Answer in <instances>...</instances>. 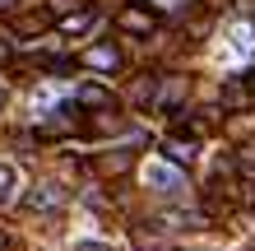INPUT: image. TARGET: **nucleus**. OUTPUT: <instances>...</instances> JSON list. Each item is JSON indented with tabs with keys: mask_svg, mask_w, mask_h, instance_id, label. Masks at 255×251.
Wrapping results in <instances>:
<instances>
[{
	"mask_svg": "<svg viewBox=\"0 0 255 251\" xmlns=\"http://www.w3.org/2000/svg\"><path fill=\"white\" fill-rule=\"evenodd\" d=\"M190 98V79L186 75H167V79H158V88H153V102H148V107L153 112H181V102Z\"/></svg>",
	"mask_w": 255,
	"mask_h": 251,
	"instance_id": "nucleus-1",
	"label": "nucleus"
},
{
	"mask_svg": "<svg viewBox=\"0 0 255 251\" xmlns=\"http://www.w3.org/2000/svg\"><path fill=\"white\" fill-rule=\"evenodd\" d=\"M65 200H70V191H65L61 182H37V186L23 196V210H28V214H51V210H61Z\"/></svg>",
	"mask_w": 255,
	"mask_h": 251,
	"instance_id": "nucleus-2",
	"label": "nucleus"
},
{
	"mask_svg": "<svg viewBox=\"0 0 255 251\" xmlns=\"http://www.w3.org/2000/svg\"><path fill=\"white\" fill-rule=\"evenodd\" d=\"M74 130H79V107H56V112H47L37 121V135L42 140H65V135H74Z\"/></svg>",
	"mask_w": 255,
	"mask_h": 251,
	"instance_id": "nucleus-3",
	"label": "nucleus"
},
{
	"mask_svg": "<svg viewBox=\"0 0 255 251\" xmlns=\"http://www.w3.org/2000/svg\"><path fill=\"white\" fill-rule=\"evenodd\" d=\"M116 28L130 33V37H153V33H158V19H153L144 5H126L121 14H116Z\"/></svg>",
	"mask_w": 255,
	"mask_h": 251,
	"instance_id": "nucleus-4",
	"label": "nucleus"
},
{
	"mask_svg": "<svg viewBox=\"0 0 255 251\" xmlns=\"http://www.w3.org/2000/svg\"><path fill=\"white\" fill-rule=\"evenodd\" d=\"M93 23H98V5H79L70 14H56V33L61 37H84Z\"/></svg>",
	"mask_w": 255,
	"mask_h": 251,
	"instance_id": "nucleus-5",
	"label": "nucleus"
},
{
	"mask_svg": "<svg viewBox=\"0 0 255 251\" xmlns=\"http://www.w3.org/2000/svg\"><path fill=\"white\" fill-rule=\"evenodd\" d=\"M74 107L79 112H112L116 107V98H112V88L107 84H79V93H74Z\"/></svg>",
	"mask_w": 255,
	"mask_h": 251,
	"instance_id": "nucleus-6",
	"label": "nucleus"
},
{
	"mask_svg": "<svg viewBox=\"0 0 255 251\" xmlns=\"http://www.w3.org/2000/svg\"><path fill=\"white\" fill-rule=\"evenodd\" d=\"M79 61L88 65V70H102V75H116L121 70V47H112V42H93Z\"/></svg>",
	"mask_w": 255,
	"mask_h": 251,
	"instance_id": "nucleus-7",
	"label": "nucleus"
},
{
	"mask_svg": "<svg viewBox=\"0 0 255 251\" xmlns=\"http://www.w3.org/2000/svg\"><path fill=\"white\" fill-rule=\"evenodd\" d=\"M148 186H153L158 196H181V191H186V172L167 168V163H153V168H148Z\"/></svg>",
	"mask_w": 255,
	"mask_h": 251,
	"instance_id": "nucleus-8",
	"label": "nucleus"
},
{
	"mask_svg": "<svg viewBox=\"0 0 255 251\" xmlns=\"http://www.w3.org/2000/svg\"><path fill=\"white\" fill-rule=\"evenodd\" d=\"M195 154H200V140H186V135H167L162 140V158H167L172 168H190Z\"/></svg>",
	"mask_w": 255,
	"mask_h": 251,
	"instance_id": "nucleus-9",
	"label": "nucleus"
},
{
	"mask_svg": "<svg viewBox=\"0 0 255 251\" xmlns=\"http://www.w3.org/2000/svg\"><path fill=\"white\" fill-rule=\"evenodd\" d=\"M47 28H56L51 9H33V14H19V19H14V33H19V37H42Z\"/></svg>",
	"mask_w": 255,
	"mask_h": 251,
	"instance_id": "nucleus-10",
	"label": "nucleus"
},
{
	"mask_svg": "<svg viewBox=\"0 0 255 251\" xmlns=\"http://www.w3.org/2000/svg\"><path fill=\"white\" fill-rule=\"evenodd\" d=\"M130 163H134V154H130V149H107V154H98V158H93V172L116 177V172H126Z\"/></svg>",
	"mask_w": 255,
	"mask_h": 251,
	"instance_id": "nucleus-11",
	"label": "nucleus"
},
{
	"mask_svg": "<svg viewBox=\"0 0 255 251\" xmlns=\"http://www.w3.org/2000/svg\"><path fill=\"white\" fill-rule=\"evenodd\" d=\"M190 5L195 0H148V14H153V19H181Z\"/></svg>",
	"mask_w": 255,
	"mask_h": 251,
	"instance_id": "nucleus-12",
	"label": "nucleus"
},
{
	"mask_svg": "<svg viewBox=\"0 0 255 251\" xmlns=\"http://www.w3.org/2000/svg\"><path fill=\"white\" fill-rule=\"evenodd\" d=\"M251 98H255V93H251V84H246V79H242V84L232 79L228 88H223V102H228V107H246Z\"/></svg>",
	"mask_w": 255,
	"mask_h": 251,
	"instance_id": "nucleus-13",
	"label": "nucleus"
},
{
	"mask_svg": "<svg viewBox=\"0 0 255 251\" xmlns=\"http://www.w3.org/2000/svg\"><path fill=\"white\" fill-rule=\"evenodd\" d=\"M9 196H14V168L0 163V205H9Z\"/></svg>",
	"mask_w": 255,
	"mask_h": 251,
	"instance_id": "nucleus-14",
	"label": "nucleus"
},
{
	"mask_svg": "<svg viewBox=\"0 0 255 251\" xmlns=\"http://www.w3.org/2000/svg\"><path fill=\"white\" fill-rule=\"evenodd\" d=\"M237 168H242V172H255V144H251V149H242V154H237Z\"/></svg>",
	"mask_w": 255,
	"mask_h": 251,
	"instance_id": "nucleus-15",
	"label": "nucleus"
},
{
	"mask_svg": "<svg viewBox=\"0 0 255 251\" xmlns=\"http://www.w3.org/2000/svg\"><path fill=\"white\" fill-rule=\"evenodd\" d=\"M237 14H246V19H251V14H255V0H237Z\"/></svg>",
	"mask_w": 255,
	"mask_h": 251,
	"instance_id": "nucleus-16",
	"label": "nucleus"
},
{
	"mask_svg": "<svg viewBox=\"0 0 255 251\" xmlns=\"http://www.w3.org/2000/svg\"><path fill=\"white\" fill-rule=\"evenodd\" d=\"M74 251H112V247H102V242H79Z\"/></svg>",
	"mask_w": 255,
	"mask_h": 251,
	"instance_id": "nucleus-17",
	"label": "nucleus"
},
{
	"mask_svg": "<svg viewBox=\"0 0 255 251\" xmlns=\"http://www.w3.org/2000/svg\"><path fill=\"white\" fill-rule=\"evenodd\" d=\"M0 65H9V42H0Z\"/></svg>",
	"mask_w": 255,
	"mask_h": 251,
	"instance_id": "nucleus-18",
	"label": "nucleus"
},
{
	"mask_svg": "<svg viewBox=\"0 0 255 251\" xmlns=\"http://www.w3.org/2000/svg\"><path fill=\"white\" fill-rule=\"evenodd\" d=\"M246 84H251V93H255V70H251V75H246Z\"/></svg>",
	"mask_w": 255,
	"mask_h": 251,
	"instance_id": "nucleus-19",
	"label": "nucleus"
},
{
	"mask_svg": "<svg viewBox=\"0 0 255 251\" xmlns=\"http://www.w3.org/2000/svg\"><path fill=\"white\" fill-rule=\"evenodd\" d=\"M9 5H14V0H0V9H9Z\"/></svg>",
	"mask_w": 255,
	"mask_h": 251,
	"instance_id": "nucleus-20",
	"label": "nucleus"
},
{
	"mask_svg": "<svg viewBox=\"0 0 255 251\" xmlns=\"http://www.w3.org/2000/svg\"><path fill=\"white\" fill-rule=\"evenodd\" d=\"M0 107H5V88H0Z\"/></svg>",
	"mask_w": 255,
	"mask_h": 251,
	"instance_id": "nucleus-21",
	"label": "nucleus"
},
{
	"mask_svg": "<svg viewBox=\"0 0 255 251\" xmlns=\"http://www.w3.org/2000/svg\"><path fill=\"white\" fill-rule=\"evenodd\" d=\"M0 251H5V238H0Z\"/></svg>",
	"mask_w": 255,
	"mask_h": 251,
	"instance_id": "nucleus-22",
	"label": "nucleus"
}]
</instances>
